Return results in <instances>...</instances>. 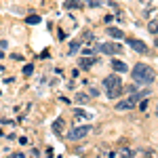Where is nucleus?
<instances>
[{"label": "nucleus", "mask_w": 158, "mask_h": 158, "mask_svg": "<svg viewBox=\"0 0 158 158\" xmlns=\"http://www.w3.org/2000/svg\"><path fill=\"white\" fill-rule=\"evenodd\" d=\"M131 76H133V82H137V85H152L154 78H156L154 70L148 63H135Z\"/></svg>", "instance_id": "1"}, {"label": "nucleus", "mask_w": 158, "mask_h": 158, "mask_svg": "<svg viewBox=\"0 0 158 158\" xmlns=\"http://www.w3.org/2000/svg\"><path fill=\"white\" fill-rule=\"evenodd\" d=\"M103 89H106V95L110 99H118L122 95V91H124V86H122V80L118 74H110L103 78Z\"/></svg>", "instance_id": "2"}, {"label": "nucleus", "mask_w": 158, "mask_h": 158, "mask_svg": "<svg viewBox=\"0 0 158 158\" xmlns=\"http://www.w3.org/2000/svg\"><path fill=\"white\" fill-rule=\"evenodd\" d=\"M91 131V127L85 124V127H74L72 131H68V139H72V141H78V139H85L86 135Z\"/></svg>", "instance_id": "3"}, {"label": "nucleus", "mask_w": 158, "mask_h": 158, "mask_svg": "<svg viewBox=\"0 0 158 158\" xmlns=\"http://www.w3.org/2000/svg\"><path fill=\"white\" fill-rule=\"evenodd\" d=\"M99 53H103V55H120L122 47L118 42H103V44H99Z\"/></svg>", "instance_id": "4"}, {"label": "nucleus", "mask_w": 158, "mask_h": 158, "mask_svg": "<svg viewBox=\"0 0 158 158\" xmlns=\"http://www.w3.org/2000/svg\"><path fill=\"white\" fill-rule=\"evenodd\" d=\"M127 44H129V47H131V49L133 51H137V53H141V55H146L148 51V44L146 42H141V40H137V38H127Z\"/></svg>", "instance_id": "5"}, {"label": "nucleus", "mask_w": 158, "mask_h": 158, "mask_svg": "<svg viewBox=\"0 0 158 158\" xmlns=\"http://www.w3.org/2000/svg\"><path fill=\"white\" fill-rule=\"evenodd\" d=\"M97 61H99L97 57H91V55H85V57L80 59V63H78V65H80L82 70H91V68H93V65H95Z\"/></svg>", "instance_id": "6"}, {"label": "nucleus", "mask_w": 158, "mask_h": 158, "mask_svg": "<svg viewBox=\"0 0 158 158\" xmlns=\"http://www.w3.org/2000/svg\"><path fill=\"white\" fill-rule=\"evenodd\" d=\"M112 68H114V72H118V74L129 72V65L124 61H118V59H112Z\"/></svg>", "instance_id": "7"}, {"label": "nucleus", "mask_w": 158, "mask_h": 158, "mask_svg": "<svg viewBox=\"0 0 158 158\" xmlns=\"http://www.w3.org/2000/svg\"><path fill=\"white\" fill-rule=\"evenodd\" d=\"M106 34L112 36V38H124V32H122L120 27H108V30H106Z\"/></svg>", "instance_id": "8"}, {"label": "nucleus", "mask_w": 158, "mask_h": 158, "mask_svg": "<svg viewBox=\"0 0 158 158\" xmlns=\"http://www.w3.org/2000/svg\"><path fill=\"white\" fill-rule=\"evenodd\" d=\"M63 127H65V120H63V118H57V120L53 122V133L61 135L63 133Z\"/></svg>", "instance_id": "9"}, {"label": "nucleus", "mask_w": 158, "mask_h": 158, "mask_svg": "<svg viewBox=\"0 0 158 158\" xmlns=\"http://www.w3.org/2000/svg\"><path fill=\"white\" fill-rule=\"evenodd\" d=\"M80 44H82L80 38H78V40H72V42H70V49H68V55H76L78 49H80Z\"/></svg>", "instance_id": "10"}, {"label": "nucleus", "mask_w": 158, "mask_h": 158, "mask_svg": "<svg viewBox=\"0 0 158 158\" xmlns=\"http://www.w3.org/2000/svg\"><path fill=\"white\" fill-rule=\"evenodd\" d=\"M63 6H65V9H80V6H82V2H80V0H65V2H63Z\"/></svg>", "instance_id": "11"}, {"label": "nucleus", "mask_w": 158, "mask_h": 158, "mask_svg": "<svg viewBox=\"0 0 158 158\" xmlns=\"http://www.w3.org/2000/svg\"><path fill=\"white\" fill-rule=\"evenodd\" d=\"M114 156H135V152L129 148H120L118 152H114Z\"/></svg>", "instance_id": "12"}, {"label": "nucleus", "mask_w": 158, "mask_h": 158, "mask_svg": "<svg viewBox=\"0 0 158 158\" xmlns=\"http://www.w3.org/2000/svg\"><path fill=\"white\" fill-rule=\"evenodd\" d=\"M25 23H30V25H36V23H40V15H30V17L25 19Z\"/></svg>", "instance_id": "13"}, {"label": "nucleus", "mask_w": 158, "mask_h": 158, "mask_svg": "<svg viewBox=\"0 0 158 158\" xmlns=\"http://www.w3.org/2000/svg\"><path fill=\"white\" fill-rule=\"evenodd\" d=\"M148 30H150V34H158V19H154V21H150V25H148Z\"/></svg>", "instance_id": "14"}, {"label": "nucleus", "mask_w": 158, "mask_h": 158, "mask_svg": "<svg viewBox=\"0 0 158 158\" xmlns=\"http://www.w3.org/2000/svg\"><path fill=\"white\" fill-rule=\"evenodd\" d=\"M23 74H25V76H32V74H34V65H32V63H27V65L23 68Z\"/></svg>", "instance_id": "15"}, {"label": "nucleus", "mask_w": 158, "mask_h": 158, "mask_svg": "<svg viewBox=\"0 0 158 158\" xmlns=\"http://www.w3.org/2000/svg\"><path fill=\"white\" fill-rule=\"evenodd\" d=\"M86 99L89 97H86L85 93H78V95H76V101H78V103H86Z\"/></svg>", "instance_id": "16"}, {"label": "nucleus", "mask_w": 158, "mask_h": 158, "mask_svg": "<svg viewBox=\"0 0 158 158\" xmlns=\"http://www.w3.org/2000/svg\"><path fill=\"white\" fill-rule=\"evenodd\" d=\"M74 114H76V118H86V114H85V112H82V110H76Z\"/></svg>", "instance_id": "17"}, {"label": "nucleus", "mask_w": 158, "mask_h": 158, "mask_svg": "<svg viewBox=\"0 0 158 158\" xmlns=\"http://www.w3.org/2000/svg\"><path fill=\"white\" fill-rule=\"evenodd\" d=\"M11 57H13L15 61H23V55H17V53H15V55H11Z\"/></svg>", "instance_id": "18"}, {"label": "nucleus", "mask_w": 158, "mask_h": 158, "mask_svg": "<svg viewBox=\"0 0 158 158\" xmlns=\"http://www.w3.org/2000/svg\"><path fill=\"white\" fill-rule=\"evenodd\" d=\"M141 4H152V0H141Z\"/></svg>", "instance_id": "19"}, {"label": "nucleus", "mask_w": 158, "mask_h": 158, "mask_svg": "<svg viewBox=\"0 0 158 158\" xmlns=\"http://www.w3.org/2000/svg\"><path fill=\"white\" fill-rule=\"evenodd\" d=\"M156 118H158V106H156Z\"/></svg>", "instance_id": "20"}, {"label": "nucleus", "mask_w": 158, "mask_h": 158, "mask_svg": "<svg viewBox=\"0 0 158 158\" xmlns=\"http://www.w3.org/2000/svg\"><path fill=\"white\" fill-rule=\"evenodd\" d=\"M156 47H158V38H156Z\"/></svg>", "instance_id": "21"}]
</instances>
